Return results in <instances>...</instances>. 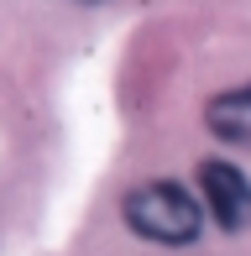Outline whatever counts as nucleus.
<instances>
[{
  "label": "nucleus",
  "mask_w": 251,
  "mask_h": 256,
  "mask_svg": "<svg viewBox=\"0 0 251 256\" xmlns=\"http://www.w3.org/2000/svg\"><path fill=\"white\" fill-rule=\"evenodd\" d=\"M204 120H210V131L220 136L225 146H251V84L214 94L210 110H204Z\"/></svg>",
  "instance_id": "nucleus-3"
},
{
  "label": "nucleus",
  "mask_w": 251,
  "mask_h": 256,
  "mask_svg": "<svg viewBox=\"0 0 251 256\" xmlns=\"http://www.w3.org/2000/svg\"><path fill=\"white\" fill-rule=\"evenodd\" d=\"M126 225L142 240H157V246H188L204 225V209L194 204L188 188H178L168 178H152V183L126 194Z\"/></svg>",
  "instance_id": "nucleus-1"
},
{
  "label": "nucleus",
  "mask_w": 251,
  "mask_h": 256,
  "mask_svg": "<svg viewBox=\"0 0 251 256\" xmlns=\"http://www.w3.org/2000/svg\"><path fill=\"white\" fill-rule=\"evenodd\" d=\"M199 188H204V209L214 214L220 230H246L251 225V178L230 162H204L199 168Z\"/></svg>",
  "instance_id": "nucleus-2"
}]
</instances>
